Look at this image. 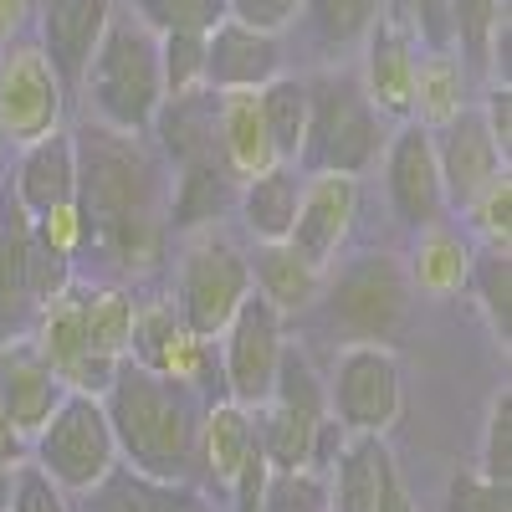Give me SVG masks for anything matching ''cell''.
Masks as SVG:
<instances>
[{
    "instance_id": "obj_1",
    "label": "cell",
    "mask_w": 512,
    "mask_h": 512,
    "mask_svg": "<svg viewBox=\"0 0 512 512\" xmlns=\"http://www.w3.org/2000/svg\"><path fill=\"white\" fill-rule=\"evenodd\" d=\"M77 149V216L82 236H103L123 267H144L159 251V164L139 134L82 128Z\"/></svg>"
},
{
    "instance_id": "obj_2",
    "label": "cell",
    "mask_w": 512,
    "mask_h": 512,
    "mask_svg": "<svg viewBox=\"0 0 512 512\" xmlns=\"http://www.w3.org/2000/svg\"><path fill=\"white\" fill-rule=\"evenodd\" d=\"M103 410H108L118 451L134 461L139 477L175 482L185 472L195 425H190V405L175 395V379H164L123 354L103 390Z\"/></svg>"
},
{
    "instance_id": "obj_3",
    "label": "cell",
    "mask_w": 512,
    "mask_h": 512,
    "mask_svg": "<svg viewBox=\"0 0 512 512\" xmlns=\"http://www.w3.org/2000/svg\"><path fill=\"white\" fill-rule=\"evenodd\" d=\"M82 93H88V108L103 128H118V134L154 128V113L164 103L159 36L134 11H113L88 72H82Z\"/></svg>"
},
{
    "instance_id": "obj_4",
    "label": "cell",
    "mask_w": 512,
    "mask_h": 512,
    "mask_svg": "<svg viewBox=\"0 0 512 512\" xmlns=\"http://www.w3.org/2000/svg\"><path fill=\"white\" fill-rule=\"evenodd\" d=\"M256 410H262V420H251V425H256V446H262V456H267L272 472H297V466H313L333 436H344V431L328 420L323 379L313 374V364H308L303 349H282L272 395L256 405Z\"/></svg>"
},
{
    "instance_id": "obj_5",
    "label": "cell",
    "mask_w": 512,
    "mask_h": 512,
    "mask_svg": "<svg viewBox=\"0 0 512 512\" xmlns=\"http://www.w3.org/2000/svg\"><path fill=\"white\" fill-rule=\"evenodd\" d=\"M384 144H390L384 113L354 77H328L308 88V139L297 154L303 164H313L318 175H364L369 164H379Z\"/></svg>"
},
{
    "instance_id": "obj_6",
    "label": "cell",
    "mask_w": 512,
    "mask_h": 512,
    "mask_svg": "<svg viewBox=\"0 0 512 512\" xmlns=\"http://www.w3.org/2000/svg\"><path fill=\"white\" fill-rule=\"evenodd\" d=\"M36 466L47 472L62 492H93L113 466H118V441L98 395L67 390L62 405L47 415L36 431Z\"/></svg>"
},
{
    "instance_id": "obj_7",
    "label": "cell",
    "mask_w": 512,
    "mask_h": 512,
    "mask_svg": "<svg viewBox=\"0 0 512 512\" xmlns=\"http://www.w3.org/2000/svg\"><path fill=\"white\" fill-rule=\"evenodd\" d=\"M410 297H415V287L395 256L364 251L349 267H338V277L328 287V313L349 333V344H384V338H395L405 328Z\"/></svg>"
},
{
    "instance_id": "obj_8",
    "label": "cell",
    "mask_w": 512,
    "mask_h": 512,
    "mask_svg": "<svg viewBox=\"0 0 512 512\" xmlns=\"http://www.w3.org/2000/svg\"><path fill=\"white\" fill-rule=\"evenodd\" d=\"M405 384H400V359L390 344H344L333 359V384H328V410L344 436H384L400 420Z\"/></svg>"
},
{
    "instance_id": "obj_9",
    "label": "cell",
    "mask_w": 512,
    "mask_h": 512,
    "mask_svg": "<svg viewBox=\"0 0 512 512\" xmlns=\"http://www.w3.org/2000/svg\"><path fill=\"white\" fill-rule=\"evenodd\" d=\"M251 297L246 256L226 236H195L180 256V323L195 338H221V328L236 318V308Z\"/></svg>"
},
{
    "instance_id": "obj_10",
    "label": "cell",
    "mask_w": 512,
    "mask_h": 512,
    "mask_svg": "<svg viewBox=\"0 0 512 512\" xmlns=\"http://www.w3.org/2000/svg\"><path fill=\"white\" fill-rule=\"evenodd\" d=\"M282 349H287L282 318L251 292L246 303L236 308V318L221 328V379H226V390H231V405L256 410V405L272 395Z\"/></svg>"
},
{
    "instance_id": "obj_11",
    "label": "cell",
    "mask_w": 512,
    "mask_h": 512,
    "mask_svg": "<svg viewBox=\"0 0 512 512\" xmlns=\"http://www.w3.org/2000/svg\"><path fill=\"white\" fill-rule=\"evenodd\" d=\"M62 82L31 41H6L0 52V134L16 144L47 139L62 118Z\"/></svg>"
},
{
    "instance_id": "obj_12",
    "label": "cell",
    "mask_w": 512,
    "mask_h": 512,
    "mask_svg": "<svg viewBox=\"0 0 512 512\" xmlns=\"http://www.w3.org/2000/svg\"><path fill=\"white\" fill-rule=\"evenodd\" d=\"M379 159H384V190H390L395 216L415 231L441 226L446 190H441V169H436V149H431V128L425 123L395 128Z\"/></svg>"
},
{
    "instance_id": "obj_13",
    "label": "cell",
    "mask_w": 512,
    "mask_h": 512,
    "mask_svg": "<svg viewBox=\"0 0 512 512\" xmlns=\"http://www.w3.org/2000/svg\"><path fill=\"white\" fill-rule=\"evenodd\" d=\"M431 149H436V169H441V190L451 205H472L502 169V149L492 144L482 108H461L451 123L431 128Z\"/></svg>"
},
{
    "instance_id": "obj_14",
    "label": "cell",
    "mask_w": 512,
    "mask_h": 512,
    "mask_svg": "<svg viewBox=\"0 0 512 512\" xmlns=\"http://www.w3.org/2000/svg\"><path fill=\"white\" fill-rule=\"evenodd\" d=\"M113 11L118 0H41V57L52 62L62 88H82V72H88Z\"/></svg>"
},
{
    "instance_id": "obj_15",
    "label": "cell",
    "mask_w": 512,
    "mask_h": 512,
    "mask_svg": "<svg viewBox=\"0 0 512 512\" xmlns=\"http://www.w3.org/2000/svg\"><path fill=\"white\" fill-rule=\"evenodd\" d=\"M359 216V185L354 175H313L297 195V216H292V231H287V246L303 251L308 262L323 272L338 246H344L349 226Z\"/></svg>"
},
{
    "instance_id": "obj_16",
    "label": "cell",
    "mask_w": 512,
    "mask_h": 512,
    "mask_svg": "<svg viewBox=\"0 0 512 512\" xmlns=\"http://www.w3.org/2000/svg\"><path fill=\"white\" fill-rule=\"evenodd\" d=\"M282 77V41L241 21H221L205 36V93H256Z\"/></svg>"
},
{
    "instance_id": "obj_17",
    "label": "cell",
    "mask_w": 512,
    "mask_h": 512,
    "mask_svg": "<svg viewBox=\"0 0 512 512\" xmlns=\"http://www.w3.org/2000/svg\"><path fill=\"white\" fill-rule=\"evenodd\" d=\"M62 395H67V384L36 354L31 333L0 344V405H6V415L21 436H36L41 425H47V415L62 405Z\"/></svg>"
},
{
    "instance_id": "obj_18",
    "label": "cell",
    "mask_w": 512,
    "mask_h": 512,
    "mask_svg": "<svg viewBox=\"0 0 512 512\" xmlns=\"http://www.w3.org/2000/svg\"><path fill=\"white\" fill-rule=\"evenodd\" d=\"M415 62H420V52H415V41H410V31L384 11L379 16V26L369 31V41H364V98L379 108V113H390V118H405L410 113V93H415Z\"/></svg>"
},
{
    "instance_id": "obj_19",
    "label": "cell",
    "mask_w": 512,
    "mask_h": 512,
    "mask_svg": "<svg viewBox=\"0 0 512 512\" xmlns=\"http://www.w3.org/2000/svg\"><path fill=\"white\" fill-rule=\"evenodd\" d=\"M16 205L26 210L31 221L77 205V149H72V134L52 128L47 139L26 144L21 169H16Z\"/></svg>"
},
{
    "instance_id": "obj_20",
    "label": "cell",
    "mask_w": 512,
    "mask_h": 512,
    "mask_svg": "<svg viewBox=\"0 0 512 512\" xmlns=\"http://www.w3.org/2000/svg\"><path fill=\"white\" fill-rule=\"evenodd\" d=\"M205 354H210V344L195 338L169 303L134 308V333H128V359L134 364H144L164 379H195Z\"/></svg>"
},
{
    "instance_id": "obj_21",
    "label": "cell",
    "mask_w": 512,
    "mask_h": 512,
    "mask_svg": "<svg viewBox=\"0 0 512 512\" xmlns=\"http://www.w3.org/2000/svg\"><path fill=\"white\" fill-rule=\"evenodd\" d=\"M246 272H251V292L262 297L277 318L313 308L318 292H323V272L308 262L303 251H292L287 241H262L256 256L246 262Z\"/></svg>"
},
{
    "instance_id": "obj_22",
    "label": "cell",
    "mask_w": 512,
    "mask_h": 512,
    "mask_svg": "<svg viewBox=\"0 0 512 512\" xmlns=\"http://www.w3.org/2000/svg\"><path fill=\"white\" fill-rule=\"evenodd\" d=\"M216 154L231 169V180H251L277 164L256 93H216Z\"/></svg>"
},
{
    "instance_id": "obj_23",
    "label": "cell",
    "mask_w": 512,
    "mask_h": 512,
    "mask_svg": "<svg viewBox=\"0 0 512 512\" xmlns=\"http://www.w3.org/2000/svg\"><path fill=\"white\" fill-rule=\"evenodd\" d=\"M384 461H390V446H384V436H344V441H338L328 512H374Z\"/></svg>"
},
{
    "instance_id": "obj_24",
    "label": "cell",
    "mask_w": 512,
    "mask_h": 512,
    "mask_svg": "<svg viewBox=\"0 0 512 512\" xmlns=\"http://www.w3.org/2000/svg\"><path fill=\"white\" fill-rule=\"evenodd\" d=\"M297 195H303V180H297L292 164H272L262 175H251L241 185V221L256 241H287L292 216H297Z\"/></svg>"
},
{
    "instance_id": "obj_25",
    "label": "cell",
    "mask_w": 512,
    "mask_h": 512,
    "mask_svg": "<svg viewBox=\"0 0 512 512\" xmlns=\"http://www.w3.org/2000/svg\"><path fill=\"white\" fill-rule=\"evenodd\" d=\"M231 200H236L231 169L216 154H210V159H190V164H180V185H175V195H169V221H175L180 231L205 226V221H216Z\"/></svg>"
},
{
    "instance_id": "obj_26",
    "label": "cell",
    "mask_w": 512,
    "mask_h": 512,
    "mask_svg": "<svg viewBox=\"0 0 512 512\" xmlns=\"http://www.w3.org/2000/svg\"><path fill=\"white\" fill-rule=\"evenodd\" d=\"M256 103H262V123H267L277 164H292L308 139V82L272 77L267 88H256Z\"/></svg>"
},
{
    "instance_id": "obj_27",
    "label": "cell",
    "mask_w": 512,
    "mask_h": 512,
    "mask_svg": "<svg viewBox=\"0 0 512 512\" xmlns=\"http://www.w3.org/2000/svg\"><path fill=\"white\" fill-rule=\"evenodd\" d=\"M384 11H390V0H303L297 16H308L313 36L328 52H349V47H364Z\"/></svg>"
},
{
    "instance_id": "obj_28",
    "label": "cell",
    "mask_w": 512,
    "mask_h": 512,
    "mask_svg": "<svg viewBox=\"0 0 512 512\" xmlns=\"http://www.w3.org/2000/svg\"><path fill=\"white\" fill-rule=\"evenodd\" d=\"M466 272H472V251H466V241L456 231H446V226H425V236L415 246L410 287H420V292H461Z\"/></svg>"
},
{
    "instance_id": "obj_29",
    "label": "cell",
    "mask_w": 512,
    "mask_h": 512,
    "mask_svg": "<svg viewBox=\"0 0 512 512\" xmlns=\"http://www.w3.org/2000/svg\"><path fill=\"white\" fill-rule=\"evenodd\" d=\"M410 113H420L425 128H441L461 113V62L451 52H425L415 62V93Z\"/></svg>"
},
{
    "instance_id": "obj_30",
    "label": "cell",
    "mask_w": 512,
    "mask_h": 512,
    "mask_svg": "<svg viewBox=\"0 0 512 512\" xmlns=\"http://www.w3.org/2000/svg\"><path fill=\"white\" fill-rule=\"evenodd\" d=\"M466 287L477 292V308H482L492 338L507 349V338H512V256H507V246H487L482 256H472Z\"/></svg>"
},
{
    "instance_id": "obj_31",
    "label": "cell",
    "mask_w": 512,
    "mask_h": 512,
    "mask_svg": "<svg viewBox=\"0 0 512 512\" xmlns=\"http://www.w3.org/2000/svg\"><path fill=\"white\" fill-rule=\"evenodd\" d=\"M256 451V425H251V410L241 405H216L205 415V466H210V477L226 482L241 472V461Z\"/></svg>"
},
{
    "instance_id": "obj_32",
    "label": "cell",
    "mask_w": 512,
    "mask_h": 512,
    "mask_svg": "<svg viewBox=\"0 0 512 512\" xmlns=\"http://www.w3.org/2000/svg\"><path fill=\"white\" fill-rule=\"evenodd\" d=\"M82 328H88V354L118 364L134 333V303L123 292H82Z\"/></svg>"
},
{
    "instance_id": "obj_33",
    "label": "cell",
    "mask_w": 512,
    "mask_h": 512,
    "mask_svg": "<svg viewBox=\"0 0 512 512\" xmlns=\"http://www.w3.org/2000/svg\"><path fill=\"white\" fill-rule=\"evenodd\" d=\"M88 512H180V497L169 492V482L139 477V472H113L93 487V507Z\"/></svg>"
},
{
    "instance_id": "obj_34",
    "label": "cell",
    "mask_w": 512,
    "mask_h": 512,
    "mask_svg": "<svg viewBox=\"0 0 512 512\" xmlns=\"http://www.w3.org/2000/svg\"><path fill=\"white\" fill-rule=\"evenodd\" d=\"M134 16L154 31V36H169V31H195V36H210L231 11L226 0H128Z\"/></svg>"
},
{
    "instance_id": "obj_35",
    "label": "cell",
    "mask_w": 512,
    "mask_h": 512,
    "mask_svg": "<svg viewBox=\"0 0 512 512\" xmlns=\"http://www.w3.org/2000/svg\"><path fill=\"white\" fill-rule=\"evenodd\" d=\"M159 77H164V98H185L205 88V36L195 31L159 36Z\"/></svg>"
},
{
    "instance_id": "obj_36",
    "label": "cell",
    "mask_w": 512,
    "mask_h": 512,
    "mask_svg": "<svg viewBox=\"0 0 512 512\" xmlns=\"http://www.w3.org/2000/svg\"><path fill=\"white\" fill-rule=\"evenodd\" d=\"M477 472L487 482H502L512 487V390L502 384V390L492 395L487 405V425H482V466Z\"/></svg>"
},
{
    "instance_id": "obj_37",
    "label": "cell",
    "mask_w": 512,
    "mask_h": 512,
    "mask_svg": "<svg viewBox=\"0 0 512 512\" xmlns=\"http://www.w3.org/2000/svg\"><path fill=\"white\" fill-rule=\"evenodd\" d=\"M262 512H328V487L313 477V466L272 472L262 492Z\"/></svg>"
},
{
    "instance_id": "obj_38",
    "label": "cell",
    "mask_w": 512,
    "mask_h": 512,
    "mask_svg": "<svg viewBox=\"0 0 512 512\" xmlns=\"http://www.w3.org/2000/svg\"><path fill=\"white\" fill-rule=\"evenodd\" d=\"M6 512H72V507H67V492L41 472L36 461H21V466H11Z\"/></svg>"
},
{
    "instance_id": "obj_39",
    "label": "cell",
    "mask_w": 512,
    "mask_h": 512,
    "mask_svg": "<svg viewBox=\"0 0 512 512\" xmlns=\"http://www.w3.org/2000/svg\"><path fill=\"white\" fill-rule=\"evenodd\" d=\"M446 512H512V487L487 482L482 472H456L446 492Z\"/></svg>"
},
{
    "instance_id": "obj_40",
    "label": "cell",
    "mask_w": 512,
    "mask_h": 512,
    "mask_svg": "<svg viewBox=\"0 0 512 512\" xmlns=\"http://www.w3.org/2000/svg\"><path fill=\"white\" fill-rule=\"evenodd\" d=\"M472 210V221H477V231L492 241V246H507V236H512V180H507V169L502 175L466 205Z\"/></svg>"
},
{
    "instance_id": "obj_41",
    "label": "cell",
    "mask_w": 512,
    "mask_h": 512,
    "mask_svg": "<svg viewBox=\"0 0 512 512\" xmlns=\"http://www.w3.org/2000/svg\"><path fill=\"white\" fill-rule=\"evenodd\" d=\"M226 11H231V21H241V26H256V31H282V26H292L297 21V11H303V0H226Z\"/></svg>"
},
{
    "instance_id": "obj_42",
    "label": "cell",
    "mask_w": 512,
    "mask_h": 512,
    "mask_svg": "<svg viewBox=\"0 0 512 512\" xmlns=\"http://www.w3.org/2000/svg\"><path fill=\"white\" fill-rule=\"evenodd\" d=\"M267 477H272V466L262 456V446H256L246 461H241V472L231 477V492H236V512H262V492H267Z\"/></svg>"
},
{
    "instance_id": "obj_43",
    "label": "cell",
    "mask_w": 512,
    "mask_h": 512,
    "mask_svg": "<svg viewBox=\"0 0 512 512\" xmlns=\"http://www.w3.org/2000/svg\"><path fill=\"white\" fill-rule=\"evenodd\" d=\"M482 123H487L492 144H497V149H502V159H507V149H512V93H507V82H502V88H492V93H487Z\"/></svg>"
},
{
    "instance_id": "obj_44",
    "label": "cell",
    "mask_w": 512,
    "mask_h": 512,
    "mask_svg": "<svg viewBox=\"0 0 512 512\" xmlns=\"http://www.w3.org/2000/svg\"><path fill=\"white\" fill-rule=\"evenodd\" d=\"M374 512H415V502H410V492H405V482H400V472H395V461H384Z\"/></svg>"
},
{
    "instance_id": "obj_45",
    "label": "cell",
    "mask_w": 512,
    "mask_h": 512,
    "mask_svg": "<svg viewBox=\"0 0 512 512\" xmlns=\"http://www.w3.org/2000/svg\"><path fill=\"white\" fill-rule=\"evenodd\" d=\"M21 451H26V436L11 425L6 405H0V466H6V472H11V466H21V461H26Z\"/></svg>"
},
{
    "instance_id": "obj_46",
    "label": "cell",
    "mask_w": 512,
    "mask_h": 512,
    "mask_svg": "<svg viewBox=\"0 0 512 512\" xmlns=\"http://www.w3.org/2000/svg\"><path fill=\"white\" fill-rule=\"evenodd\" d=\"M26 16V0H0V41H11V31Z\"/></svg>"
},
{
    "instance_id": "obj_47",
    "label": "cell",
    "mask_w": 512,
    "mask_h": 512,
    "mask_svg": "<svg viewBox=\"0 0 512 512\" xmlns=\"http://www.w3.org/2000/svg\"><path fill=\"white\" fill-rule=\"evenodd\" d=\"M6 497H11V472L0 466V512H6Z\"/></svg>"
}]
</instances>
